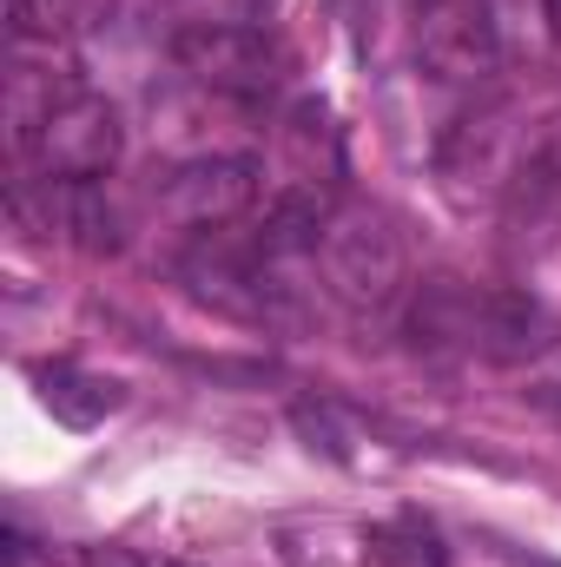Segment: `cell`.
<instances>
[{
  "instance_id": "1",
  "label": "cell",
  "mask_w": 561,
  "mask_h": 567,
  "mask_svg": "<svg viewBox=\"0 0 561 567\" xmlns=\"http://www.w3.org/2000/svg\"><path fill=\"white\" fill-rule=\"evenodd\" d=\"M429 343H449V350H469V357H489V363H529L555 343V323L516 297V290H476V284H422L417 310H410Z\"/></svg>"
},
{
  "instance_id": "2",
  "label": "cell",
  "mask_w": 561,
  "mask_h": 567,
  "mask_svg": "<svg viewBox=\"0 0 561 567\" xmlns=\"http://www.w3.org/2000/svg\"><path fill=\"white\" fill-rule=\"evenodd\" d=\"M20 152L33 158V172L47 185H93L113 172L120 158V113L100 93H67L60 106H47V120L20 140Z\"/></svg>"
},
{
  "instance_id": "3",
  "label": "cell",
  "mask_w": 561,
  "mask_h": 567,
  "mask_svg": "<svg viewBox=\"0 0 561 567\" xmlns=\"http://www.w3.org/2000/svg\"><path fill=\"white\" fill-rule=\"evenodd\" d=\"M417 66L442 86H476L502 66L496 0H417Z\"/></svg>"
},
{
  "instance_id": "4",
  "label": "cell",
  "mask_w": 561,
  "mask_h": 567,
  "mask_svg": "<svg viewBox=\"0 0 561 567\" xmlns=\"http://www.w3.org/2000/svg\"><path fill=\"white\" fill-rule=\"evenodd\" d=\"M172 60L178 73H192L198 86L212 93H232V100H265L278 93L284 80V53L258 33V27H232V20H198L172 40Z\"/></svg>"
},
{
  "instance_id": "5",
  "label": "cell",
  "mask_w": 561,
  "mask_h": 567,
  "mask_svg": "<svg viewBox=\"0 0 561 567\" xmlns=\"http://www.w3.org/2000/svg\"><path fill=\"white\" fill-rule=\"evenodd\" d=\"M317 251H324L330 290L350 303H390L404 284V238L390 231L384 212H364V205L330 212L317 231Z\"/></svg>"
},
{
  "instance_id": "6",
  "label": "cell",
  "mask_w": 561,
  "mask_h": 567,
  "mask_svg": "<svg viewBox=\"0 0 561 567\" xmlns=\"http://www.w3.org/2000/svg\"><path fill=\"white\" fill-rule=\"evenodd\" d=\"M252 198H258V165L252 158H192L159 185V212L172 225H192V231L232 225Z\"/></svg>"
},
{
  "instance_id": "7",
  "label": "cell",
  "mask_w": 561,
  "mask_h": 567,
  "mask_svg": "<svg viewBox=\"0 0 561 567\" xmlns=\"http://www.w3.org/2000/svg\"><path fill=\"white\" fill-rule=\"evenodd\" d=\"M40 396H47V410L60 416L67 429H93V423H106L120 403H126V390L113 383V377H93V370H47L40 377Z\"/></svg>"
},
{
  "instance_id": "8",
  "label": "cell",
  "mask_w": 561,
  "mask_h": 567,
  "mask_svg": "<svg viewBox=\"0 0 561 567\" xmlns=\"http://www.w3.org/2000/svg\"><path fill=\"white\" fill-rule=\"evenodd\" d=\"M13 13V33L20 40H80L93 33L100 20H113V0H7Z\"/></svg>"
},
{
  "instance_id": "9",
  "label": "cell",
  "mask_w": 561,
  "mask_h": 567,
  "mask_svg": "<svg viewBox=\"0 0 561 567\" xmlns=\"http://www.w3.org/2000/svg\"><path fill=\"white\" fill-rule=\"evenodd\" d=\"M542 13H549V33L561 40V0H542Z\"/></svg>"
},
{
  "instance_id": "10",
  "label": "cell",
  "mask_w": 561,
  "mask_h": 567,
  "mask_svg": "<svg viewBox=\"0 0 561 567\" xmlns=\"http://www.w3.org/2000/svg\"><path fill=\"white\" fill-rule=\"evenodd\" d=\"M542 403H549V410L561 416V383H555V390H542Z\"/></svg>"
}]
</instances>
